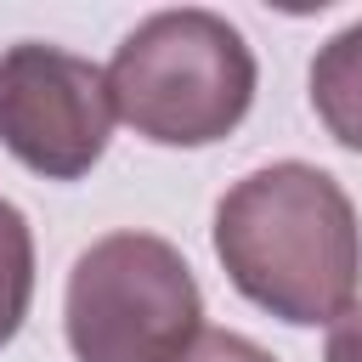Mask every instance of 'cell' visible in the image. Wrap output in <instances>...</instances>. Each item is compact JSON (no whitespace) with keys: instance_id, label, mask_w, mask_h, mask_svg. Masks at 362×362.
<instances>
[{"instance_id":"cell-7","label":"cell","mask_w":362,"mask_h":362,"mask_svg":"<svg viewBox=\"0 0 362 362\" xmlns=\"http://www.w3.org/2000/svg\"><path fill=\"white\" fill-rule=\"evenodd\" d=\"M175 362H277L266 345H255L249 334H232V328H198V339L175 356Z\"/></svg>"},{"instance_id":"cell-3","label":"cell","mask_w":362,"mask_h":362,"mask_svg":"<svg viewBox=\"0 0 362 362\" xmlns=\"http://www.w3.org/2000/svg\"><path fill=\"white\" fill-rule=\"evenodd\" d=\"M62 328L79 362H175L204 328V294L170 238L107 232L68 272Z\"/></svg>"},{"instance_id":"cell-2","label":"cell","mask_w":362,"mask_h":362,"mask_svg":"<svg viewBox=\"0 0 362 362\" xmlns=\"http://www.w3.org/2000/svg\"><path fill=\"white\" fill-rule=\"evenodd\" d=\"M255 85L260 68L249 40L204 6L141 17L107 62L113 113L158 147H209L232 136L255 107Z\"/></svg>"},{"instance_id":"cell-4","label":"cell","mask_w":362,"mask_h":362,"mask_svg":"<svg viewBox=\"0 0 362 362\" xmlns=\"http://www.w3.org/2000/svg\"><path fill=\"white\" fill-rule=\"evenodd\" d=\"M107 68L45 40H17L0 51V147L45 175L79 181L107 153L113 136Z\"/></svg>"},{"instance_id":"cell-6","label":"cell","mask_w":362,"mask_h":362,"mask_svg":"<svg viewBox=\"0 0 362 362\" xmlns=\"http://www.w3.org/2000/svg\"><path fill=\"white\" fill-rule=\"evenodd\" d=\"M28 305H34V232L28 215L11 198H0V345L17 339Z\"/></svg>"},{"instance_id":"cell-1","label":"cell","mask_w":362,"mask_h":362,"mask_svg":"<svg viewBox=\"0 0 362 362\" xmlns=\"http://www.w3.org/2000/svg\"><path fill=\"white\" fill-rule=\"evenodd\" d=\"M215 255L249 305L294 328L345 317L362 283L356 209L345 187L305 158H277L221 192Z\"/></svg>"},{"instance_id":"cell-5","label":"cell","mask_w":362,"mask_h":362,"mask_svg":"<svg viewBox=\"0 0 362 362\" xmlns=\"http://www.w3.org/2000/svg\"><path fill=\"white\" fill-rule=\"evenodd\" d=\"M311 107L328 124V136L351 153H362V17L345 23L334 40L311 57Z\"/></svg>"},{"instance_id":"cell-8","label":"cell","mask_w":362,"mask_h":362,"mask_svg":"<svg viewBox=\"0 0 362 362\" xmlns=\"http://www.w3.org/2000/svg\"><path fill=\"white\" fill-rule=\"evenodd\" d=\"M322 362H362V305H351L345 317H334V322H328Z\"/></svg>"}]
</instances>
